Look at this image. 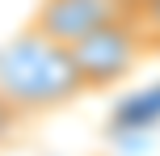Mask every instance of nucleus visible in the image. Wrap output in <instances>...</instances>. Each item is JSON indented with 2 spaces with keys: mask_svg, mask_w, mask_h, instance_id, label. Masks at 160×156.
I'll use <instances>...</instances> for the list:
<instances>
[{
  "mask_svg": "<svg viewBox=\"0 0 160 156\" xmlns=\"http://www.w3.org/2000/svg\"><path fill=\"white\" fill-rule=\"evenodd\" d=\"M0 97L21 118L51 114V110L84 97V80L63 42L47 38L38 25H25L0 47Z\"/></svg>",
  "mask_w": 160,
  "mask_h": 156,
  "instance_id": "nucleus-1",
  "label": "nucleus"
},
{
  "mask_svg": "<svg viewBox=\"0 0 160 156\" xmlns=\"http://www.w3.org/2000/svg\"><path fill=\"white\" fill-rule=\"evenodd\" d=\"M68 51H72V59H76V72H80V80H84V93H97V89L118 84L122 76H131L135 63L152 51V42H148V30L139 25V17L127 13V17H114V21L88 30L84 38H76Z\"/></svg>",
  "mask_w": 160,
  "mask_h": 156,
  "instance_id": "nucleus-2",
  "label": "nucleus"
},
{
  "mask_svg": "<svg viewBox=\"0 0 160 156\" xmlns=\"http://www.w3.org/2000/svg\"><path fill=\"white\" fill-rule=\"evenodd\" d=\"M127 13H135V0H42L30 25H38L47 38L72 47L88 30L114 21V17H127Z\"/></svg>",
  "mask_w": 160,
  "mask_h": 156,
  "instance_id": "nucleus-3",
  "label": "nucleus"
},
{
  "mask_svg": "<svg viewBox=\"0 0 160 156\" xmlns=\"http://www.w3.org/2000/svg\"><path fill=\"white\" fill-rule=\"evenodd\" d=\"M135 17L148 30V42L160 47V0H135Z\"/></svg>",
  "mask_w": 160,
  "mask_h": 156,
  "instance_id": "nucleus-4",
  "label": "nucleus"
},
{
  "mask_svg": "<svg viewBox=\"0 0 160 156\" xmlns=\"http://www.w3.org/2000/svg\"><path fill=\"white\" fill-rule=\"evenodd\" d=\"M17 123H21V114H17V110L8 106L4 97H0V143H8V139H13V131H17Z\"/></svg>",
  "mask_w": 160,
  "mask_h": 156,
  "instance_id": "nucleus-5",
  "label": "nucleus"
}]
</instances>
